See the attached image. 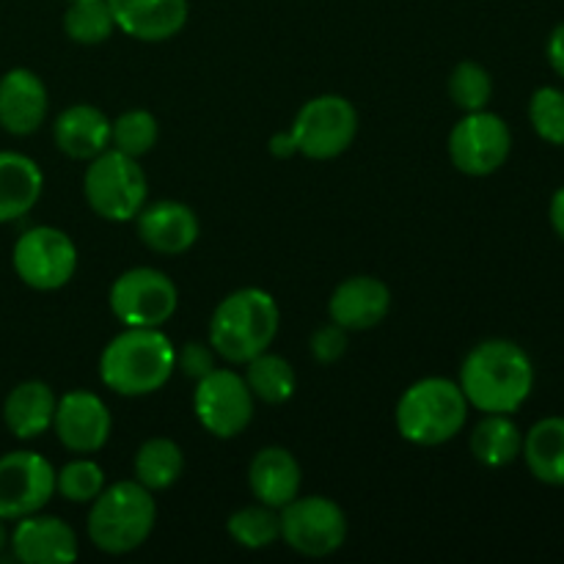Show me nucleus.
Here are the masks:
<instances>
[{
  "label": "nucleus",
  "mask_w": 564,
  "mask_h": 564,
  "mask_svg": "<svg viewBox=\"0 0 564 564\" xmlns=\"http://www.w3.org/2000/svg\"><path fill=\"white\" fill-rule=\"evenodd\" d=\"M58 152L72 160H94L110 149V119L102 108L91 102H75L58 113L53 124Z\"/></svg>",
  "instance_id": "obj_21"
},
{
  "label": "nucleus",
  "mask_w": 564,
  "mask_h": 564,
  "mask_svg": "<svg viewBox=\"0 0 564 564\" xmlns=\"http://www.w3.org/2000/svg\"><path fill=\"white\" fill-rule=\"evenodd\" d=\"M468 400L452 378H422L397 400V433L413 446H444L466 427Z\"/></svg>",
  "instance_id": "obj_5"
},
{
  "label": "nucleus",
  "mask_w": 564,
  "mask_h": 564,
  "mask_svg": "<svg viewBox=\"0 0 564 564\" xmlns=\"http://www.w3.org/2000/svg\"><path fill=\"white\" fill-rule=\"evenodd\" d=\"M110 430H113V419L99 394L75 389L58 397L53 433L64 449L75 452V455H94L108 444Z\"/></svg>",
  "instance_id": "obj_14"
},
{
  "label": "nucleus",
  "mask_w": 564,
  "mask_h": 564,
  "mask_svg": "<svg viewBox=\"0 0 564 564\" xmlns=\"http://www.w3.org/2000/svg\"><path fill=\"white\" fill-rule=\"evenodd\" d=\"M215 358L218 352L213 350L209 341H187L176 350V369H180L185 378L202 380L204 375H209L215 369Z\"/></svg>",
  "instance_id": "obj_34"
},
{
  "label": "nucleus",
  "mask_w": 564,
  "mask_h": 564,
  "mask_svg": "<svg viewBox=\"0 0 564 564\" xmlns=\"http://www.w3.org/2000/svg\"><path fill=\"white\" fill-rule=\"evenodd\" d=\"M55 496V466L44 455L17 449L0 455V518H20L42 512Z\"/></svg>",
  "instance_id": "obj_13"
},
{
  "label": "nucleus",
  "mask_w": 564,
  "mask_h": 564,
  "mask_svg": "<svg viewBox=\"0 0 564 564\" xmlns=\"http://www.w3.org/2000/svg\"><path fill=\"white\" fill-rule=\"evenodd\" d=\"M529 121L534 132L551 147H564V91L543 86L529 99Z\"/></svg>",
  "instance_id": "obj_33"
},
{
  "label": "nucleus",
  "mask_w": 564,
  "mask_h": 564,
  "mask_svg": "<svg viewBox=\"0 0 564 564\" xmlns=\"http://www.w3.org/2000/svg\"><path fill=\"white\" fill-rule=\"evenodd\" d=\"M457 383L477 411L516 413L532 397L534 364L516 341L485 339L463 358Z\"/></svg>",
  "instance_id": "obj_1"
},
{
  "label": "nucleus",
  "mask_w": 564,
  "mask_h": 564,
  "mask_svg": "<svg viewBox=\"0 0 564 564\" xmlns=\"http://www.w3.org/2000/svg\"><path fill=\"white\" fill-rule=\"evenodd\" d=\"M347 516L334 499L297 496L281 510V540L295 554L323 560L347 543Z\"/></svg>",
  "instance_id": "obj_11"
},
{
  "label": "nucleus",
  "mask_w": 564,
  "mask_h": 564,
  "mask_svg": "<svg viewBox=\"0 0 564 564\" xmlns=\"http://www.w3.org/2000/svg\"><path fill=\"white\" fill-rule=\"evenodd\" d=\"M523 433L512 413H485L471 433V455L488 468H505L521 457Z\"/></svg>",
  "instance_id": "obj_25"
},
{
  "label": "nucleus",
  "mask_w": 564,
  "mask_h": 564,
  "mask_svg": "<svg viewBox=\"0 0 564 564\" xmlns=\"http://www.w3.org/2000/svg\"><path fill=\"white\" fill-rule=\"evenodd\" d=\"M449 160L460 174L490 176L512 152V132L501 116L485 110L466 113L449 132Z\"/></svg>",
  "instance_id": "obj_12"
},
{
  "label": "nucleus",
  "mask_w": 564,
  "mask_h": 564,
  "mask_svg": "<svg viewBox=\"0 0 564 564\" xmlns=\"http://www.w3.org/2000/svg\"><path fill=\"white\" fill-rule=\"evenodd\" d=\"M297 154L308 160H334L358 135V110L341 94H319L297 110L290 127Z\"/></svg>",
  "instance_id": "obj_7"
},
{
  "label": "nucleus",
  "mask_w": 564,
  "mask_h": 564,
  "mask_svg": "<svg viewBox=\"0 0 564 564\" xmlns=\"http://www.w3.org/2000/svg\"><path fill=\"white\" fill-rule=\"evenodd\" d=\"M246 383L251 394L264 405H286L295 397L297 375L286 358L264 350L246 364Z\"/></svg>",
  "instance_id": "obj_27"
},
{
  "label": "nucleus",
  "mask_w": 564,
  "mask_h": 564,
  "mask_svg": "<svg viewBox=\"0 0 564 564\" xmlns=\"http://www.w3.org/2000/svg\"><path fill=\"white\" fill-rule=\"evenodd\" d=\"M108 303L124 328H163L180 306V290L158 268H130L110 284Z\"/></svg>",
  "instance_id": "obj_9"
},
{
  "label": "nucleus",
  "mask_w": 564,
  "mask_h": 564,
  "mask_svg": "<svg viewBox=\"0 0 564 564\" xmlns=\"http://www.w3.org/2000/svg\"><path fill=\"white\" fill-rule=\"evenodd\" d=\"M270 152H273V158H281V160H286V158H292V154H297L295 141H292L290 130H286V132H275V135L270 138Z\"/></svg>",
  "instance_id": "obj_38"
},
{
  "label": "nucleus",
  "mask_w": 564,
  "mask_h": 564,
  "mask_svg": "<svg viewBox=\"0 0 564 564\" xmlns=\"http://www.w3.org/2000/svg\"><path fill=\"white\" fill-rule=\"evenodd\" d=\"M132 471H135V482H141L152 494L169 490L171 485L180 482L182 471H185V455H182L176 441L163 438V435L160 438H149L135 452Z\"/></svg>",
  "instance_id": "obj_26"
},
{
  "label": "nucleus",
  "mask_w": 564,
  "mask_h": 564,
  "mask_svg": "<svg viewBox=\"0 0 564 564\" xmlns=\"http://www.w3.org/2000/svg\"><path fill=\"white\" fill-rule=\"evenodd\" d=\"M521 457L538 482L564 488V416L540 419L523 435Z\"/></svg>",
  "instance_id": "obj_24"
},
{
  "label": "nucleus",
  "mask_w": 564,
  "mask_h": 564,
  "mask_svg": "<svg viewBox=\"0 0 564 564\" xmlns=\"http://www.w3.org/2000/svg\"><path fill=\"white\" fill-rule=\"evenodd\" d=\"M257 408V397L248 389L246 378L229 367H215L196 380L193 413L209 435L220 441L237 438L248 430Z\"/></svg>",
  "instance_id": "obj_10"
},
{
  "label": "nucleus",
  "mask_w": 564,
  "mask_h": 564,
  "mask_svg": "<svg viewBox=\"0 0 564 564\" xmlns=\"http://www.w3.org/2000/svg\"><path fill=\"white\" fill-rule=\"evenodd\" d=\"M17 279L36 292L64 290L77 273V246L64 229L33 226L11 248Z\"/></svg>",
  "instance_id": "obj_8"
},
{
  "label": "nucleus",
  "mask_w": 564,
  "mask_h": 564,
  "mask_svg": "<svg viewBox=\"0 0 564 564\" xmlns=\"http://www.w3.org/2000/svg\"><path fill=\"white\" fill-rule=\"evenodd\" d=\"M158 505L152 490L135 479L105 485L102 494L91 501L86 534L94 549L110 556H124L141 549L154 532Z\"/></svg>",
  "instance_id": "obj_4"
},
{
  "label": "nucleus",
  "mask_w": 564,
  "mask_h": 564,
  "mask_svg": "<svg viewBox=\"0 0 564 564\" xmlns=\"http://www.w3.org/2000/svg\"><path fill=\"white\" fill-rule=\"evenodd\" d=\"M47 86L33 69L14 66L0 77V127L9 135H33L47 119Z\"/></svg>",
  "instance_id": "obj_17"
},
{
  "label": "nucleus",
  "mask_w": 564,
  "mask_h": 564,
  "mask_svg": "<svg viewBox=\"0 0 564 564\" xmlns=\"http://www.w3.org/2000/svg\"><path fill=\"white\" fill-rule=\"evenodd\" d=\"M549 218H551V226H554L556 237L564 242V185L554 193V196H551Z\"/></svg>",
  "instance_id": "obj_37"
},
{
  "label": "nucleus",
  "mask_w": 564,
  "mask_h": 564,
  "mask_svg": "<svg viewBox=\"0 0 564 564\" xmlns=\"http://www.w3.org/2000/svg\"><path fill=\"white\" fill-rule=\"evenodd\" d=\"M6 549H9V529H6V521L0 518V554H3Z\"/></svg>",
  "instance_id": "obj_39"
},
{
  "label": "nucleus",
  "mask_w": 564,
  "mask_h": 564,
  "mask_svg": "<svg viewBox=\"0 0 564 564\" xmlns=\"http://www.w3.org/2000/svg\"><path fill=\"white\" fill-rule=\"evenodd\" d=\"M105 468L91 457L80 455L55 471V494L72 505H91L105 490Z\"/></svg>",
  "instance_id": "obj_31"
},
{
  "label": "nucleus",
  "mask_w": 564,
  "mask_h": 564,
  "mask_svg": "<svg viewBox=\"0 0 564 564\" xmlns=\"http://www.w3.org/2000/svg\"><path fill=\"white\" fill-rule=\"evenodd\" d=\"M281 328V308L268 290L242 286L215 306L209 345L226 364H248L270 350Z\"/></svg>",
  "instance_id": "obj_3"
},
{
  "label": "nucleus",
  "mask_w": 564,
  "mask_h": 564,
  "mask_svg": "<svg viewBox=\"0 0 564 564\" xmlns=\"http://www.w3.org/2000/svg\"><path fill=\"white\" fill-rule=\"evenodd\" d=\"M116 31L135 42H169L187 25V0H108Z\"/></svg>",
  "instance_id": "obj_19"
},
{
  "label": "nucleus",
  "mask_w": 564,
  "mask_h": 564,
  "mask_svg": "<svg viewBox=\"0 0 564 564\" xmlns=\"http://www.w3.org/2000/svg\"><path fill=\"white\" fill-rule=\"evenodd\" d=\"M58 394L44 380H22L6 394L3 424L14 438L33 441L53 430Z\"/></svg>",
  "instance_id": "obj_22"
},
{
  "label": "nucleus",
  "mask_w": 564,
  "mask_h": 564,
  "mask_svg": "<svg viewBox=\"0 0 564 564\" xmlns=\"http://www.w3.org/2000/svg\"><path fill=\"white\" fill-rule=\"evenodd\" d=\"M226 532L235 540L240 549L248 551H264L281 540V510L275 507L257 505L242 507V510L231 512L226 521Z\"/></svg>",
  "instance_id": "obj_28"
},
{
  "label": "nucleus",
  "mask_w": 564,
  "mask_h": 564,
  "mask_svg": "<svg viewBox=\"0 0 564 564\" xmlns=\"http://www.w3.org/2000/svg\"><path fill=\"white\" fill-rule=\"evenodd\" d=\"M135 226L143 246L154 253H165V257H180V253L191 251L202 235V224H198L193 207L171 202V198L143 204L141 213L135 215Z\"/></svg>",
  "instance_id": "obj_16"
},
{
  "label": "nucleus",
  "mask_w": 564,
  "mask_h": 564,
  "mask_svg": "<svg viewBox=\"0 0 564 564\" xmlns=\"http://www.w3.org/2000/svg\"><path fill=\"white\" fill-rule=\"evenodd\" d=\"M248 485H251L253 499L275 507V510H284L290 501L301 496L303 468L297 457L284 446H264L248 466Z\"/></svg>",
  "instance_id": "obj_20"
},
{
  "label": "nucleus",
  "mask_w": 564,
  "mask_h": 564,
  "mask_svg": "<svg viewBox=\"0 0 564 564\" xmlns=\"http://www.w3.org/2000/svg\"><path fill=\"white\" fill-rule=\"evenodd\" d=\"M158 119H154V113H149V110L143 108L127 110L119 119L110 121V147L130 154V158L135 160H141L143 154L152 152V149L158 147Z\"/></svg>",
  "instance_id": "obj_30"
},
{
  "label": "nucleus",
  "mask_w": 564,
  "mask_h": 564,
  "mask_svg": "<svg viewBox=\"0 0 564 564\" xmlns=\"http://www.w3.org/2000/svg\"><path fill=\"white\" fill-rule=\"evenodd\" d=\"M308 350H312L314 361L317 364H336L347 352V330L341 325L328 323L323 328H317L308 341Z\"/></svg>",
  "instance_id": "obj_35"
},
{
  "label": "nucleus",
  "mask_w": 564,
  "mask_h": 564,
  "mask_svg": "<svg viewBox=\"0 0 564 564\" xmlns=\"http://www.w3.org/2000/svg\"><path fill=\"white\" fill-rule=\"evenodd\" d=\"M64 33L75 44H102L116 33L113 11L108 0H77L64 14Z\"/></svg>",
  "instance_id": "obj_29"
},
{
  "label": "nucleus",
  "mask_w": 564,
  "mask_h": 564,
  "mask_svg": "<svg viewBox=\"0 0 564 564\" xmlns=\"http://www.w3.org/2000/svg\"><path fill=\"white\" fill-rule=\"evenodd\" d=\"M69 3H77V0H69Z\"/></svg>",
  "instance_id": "obj_40"
},
{
  "label": "nucleus",
  "mask_w": 564,
  "mask_h": 564,
  "mask_svg": "<svg viewBox=\"0 0 564 564\" xmlns=\"http://www.w3.org/2000/svg\"><path fill=\"white\" fill-rule=\"evenodd\" d=\"M176 372V347L163 328H124L99 356V380L119 397H149Z\"/></svg>",
  "instance_id": "obj_2"
},
{
  "label": "nucleus",
  "mask_w": 564,
  "mask_h": 564,
  "mask_svg": "<svg viewBox=\"0 0 564 564\" xmlns=\"http://www.w3.org/2000/svg\"><path fill=\"white\" fill-rule=\"evenodd\" d=\"M9 549L22 564H66L80 554L75 529L55 516L33 512L14 521L9 532Z\"/></svg>",
  "instance_id": "obj_15"
},
{
  "label": "nucleus",
  "mask_w": 564,
  "mask_h": 564,
  "mask_svg": "<svg viewBox=\"0 0 564 564\" xmlns=\"http://www.w3.org/2000/svg\"><path fill=\"white\" fill-rule=\"evenodd\" d=\"M83 196L94 215L110 224H127L135 220L143 204L149 202V180L141 163L119 149H105L83 174Z\"/></svg>",
  "instance_id": "obj_6"
},
{
  "label": "nucleus",
  "mask_w": 564,
  "mask_h": 564,
  "mask_svg": "<svg viewBox=\"0 0 564 564\" xmlns=\"http://www.w3.org/2000/svg\"><path fill=\"white\" fill-rule=\"evenodd\" d=\"M545 55H549V64L556 75L564 77V22L551 31L549 44H545Z\"/></svg>",
  "instance_id": "obj_36"
},
{
  "label": "nucleus",
  "mask_w": 564,
  "mask_h": 564,
  "mask_svg": "<svg viewBox=\"0 0 564 564\" xmlns=\"http://www.w3.org/2000/svg\"><path fill=\"white\" fill-rule=\"evenodd\" d=\"M449 99L463 110H485L494 99V77L477 61H460L449 75Z\"/></svg>",
  "instance_id": "obj_32"
},
{
  "label": "nucleus",
  "mask_w": 564,
  "mask_h": 564,
  "mask_svg": "<svg viewBox=\"0 0 564 564\" xmlns=\"http://www.w3.org/2000/svg\"><path fill=\"white\" fill-rule=\"evenodd\" d=\"M391 290L375 275H350L334 290L328 301L330 323L350 330H372L389 317Z\"/></svg>",
  "instance_id": "obj_18"
},
{
  "label": "nucleus",
  "mask_w": 564,
  "mask_h": 564,
  "mask_svg": "<svg viewBox=\"0 0 564 564\" xmlns=\"http://www.w3.org/2000/svg\"><path fill=\"white\" fill-rule=\"evenodd\" d=\"M44 174L33 158L22 152H0V224L25 218L39 204Z\"/></svg>",
  "instance_id": "obj_23"
}]
</instances>
